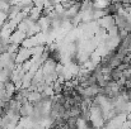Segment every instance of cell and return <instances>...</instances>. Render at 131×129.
<instances>
[{
  "mask_svg": "<svg viewBox=\"0 0 131 129\" xmlns=\"http://www.w3.org/2000/svg\"><path fill=\"white\" fill-rule=\"evenodd\" d=\"M95 24H97V27L103 28V29H106V31H108V29L116 27V25H115V19H113L112 15H103L102 18H99L98 20H95Z\"/></svg>",
  "mask_w": 131,
  "mask_h": 129,
  "instance_id": "cell-1",
  "label": "cell"
},
{
  "mask_svg": "<svg viewBox=\"0 0 131 129\" xmlns=\"http://www.w3.org/2000/svg\"><path fill=\"white\" fill-rule=\"evenodd\" d=\"M33 113V105L32 103H26V104H22L20 105V109H19V115L22 119H28L29 115Z\"/></svg>",
  "mask_w": 131,
  "mask_h": 129,
  "instance_id": "cell-2",
  "label": "cell"
},
{
  "mask_svg": "<svg viewBox=\"0 0 131 129\" xmlns=\"http://www.w3.org/2000/svg\"><path fill=\"white\" fill-rule=\"evenodd\" d=\"M116 68H118L120 71H122V72H125V71H127L129 68H130V65H127V63H120Z\"/></svg>",
  "mask_w": 131,
  "mask_h": 129,
  "instance_id": "cell-3",
  "label": "cell"
},
{
  "mask_svg": "<svg viewBox=\"0 0 131 129\" xmlns=\"http://www.w3.org/2000/svg\"><path fill=\"white\" fill-rule=\"evenodd\" d=\"M126 96H127V99L131 101V89H129L127 87V92H126Z\"/></svg>",
  "mask_w": 131,
  "mask_h": 129,
  "instance_id": "cell-4",
  "label": "cell"
},
{
  "mask_svg": "<svg viewBox=\"0 0 131 129\" xmlns=\"http://www.w3.org/2000/svg\"><path fill=\"white\" fill-rule=\"evenodd\" d=\"M126 120H127L129 123H131V109H130V111H129V114L126 115Z\"/></svg>",
  "mask_w": 131,
  "mask_h": 129,
  "instance_id": "cell-5",
  "label": "cell"
}]
</instances>
